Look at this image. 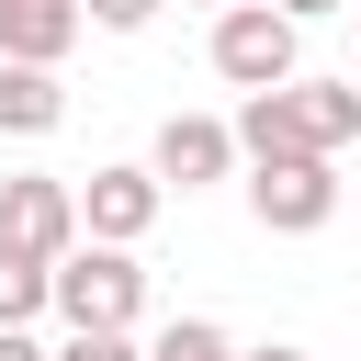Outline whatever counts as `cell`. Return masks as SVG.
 Wrapping results in <instances>:
<instances>
[{"label": "cell", "instance_id": "7c38bea8", "mask_svg": "<svg viewBox=\"0 0 361 361\" xmlns=\"http://www.w3.org/2000/svg\"><path fill=\"white\" fill-rule=\"evenodd\" d=\"M45 361H147V350H135V327H68V350H45Z\"/></svg>", "mask_w": 361, "mask_h": 361}, {"label": "cell", "instance_id": "277c9868", "mask_svg": "<svg viewBox=\"0 0 361 361\" xmlns=\"http://www.w3.org/2000/svg\"><path fill=\"white\" fill-rule=\"evenodd\" d=\"M248 214L271 237H316L338 214V169L327 158H248Z\"/></svg>", "mask_w": 361, "mask_h": 361}, {"label": "cell", "instance_id": "6da1fadb", "mask_svg": "<svg viewBox=\"0 0 361 361\" xmlns=\"http://www.w3.org/2000/svg\"><path fill=\"white\" fill-rule=\"evenodd\" d=\"M237 158H338L361 135V90L350 79H271L237 102Z\"/></svg>", "mask_w": 361, "mask_h": 361}, {"label": "cell", "instance_id": "9a60e30c", "mask_svg": "<svg viewBox=\"0 0 361 361\" xmlns=\"http://www.w3.org/2000/svg\"><path fill=\"white\" fill-rule=\"evenodd\" d=\"M271 11H293V23H316V11H338V0H271Z\"/></svg>", "mask_w": 361, "mask_h": 361}, {"label": "cell", "instance_id": "9c48e42d", "mask_svg": "<svg viewBox=\"0 0 361 361\" xmlns=\"http://www.w3.org/2000/svg\"><path fill=\"white\" fill-rule=\"evenodd\" d=\"M68 45H79V0H0V56L56 68Z\"/></svg>", "mask_w": 361, "mask_h": 361}, {"label": "cell", "instance_id": "30bf717a", "mask_svg": "<svg viewBox=\"0 0 361 361\" xmlns=\"http://www.w3.org/2000/svg\"><path fill=\"white\" fill-rule=\"evenodd\" d=\"M34 316H45V259L0 248V327H34Z\"/></svg>", "mask_w": 361, "mask_h": 361}, {"label": "cell", "instance_id": "3957f363", "mask_svg": "<svg viewBox=\"0 0 361 361\" xmlns=\"http://www.w3.org/2000/svg\"><path fill=\"white\" fill-rule=\"evenodd\" d=\"M293 11H271V0H226L214 11V79L226 90H271V79H293Z\"/></svg>", "mask_w": 361, "mask_h": 361}, {"label": "cell", "instance_id": "5bb4252c", "mask_svg": "<svg viewBox=\"0 0 361 361\" xmlns=\"http://www.w3.org/2000/svg\"><path fill=\"white\" fill-rule=\"evenodd\" d=\"M0 361H45V350H34V327H0Z\"/></svg>", "mask_w": 361, "mask_h": 361}, {"label": "cell", "instance_id": "52a82bcc", "mask_svg": "<svg viewBox=\"0 0 361 361\" xmlns=\"http://www.w3.org/2000/svg\"><path fill=\"white\" fill-rule=\"evenodd\" d=\"M147 169H158V192H203V180L237 169V135H226L214 113H169L158 147H147Z\"/></svg>", "mask_w": 361, "mask_h": 361}, {"label": "cell", "instance_id": "e0dca14e", "mask_svg": "<svg viewBox=\"0 0 361 361\" xmlns=\"http://www.w3.org/2000/svg\"><path fill=\"white\" fill-rule=\"evenodd\" d=\"M350 90H361V68H350Z\"/></svg>", "mask_w": 361, "mask_h": 361}, {"label": "cell", "instance_id": "8992f818", "mask_svg": "<svg viewBox=\"0 0 361 361\" xmlns=\"http://www.w3.org/2000/svg\"><path fill=\"white\" fill-rule=\"evenodd\" d=\"M68 203H79V237H113V248H135V237L158 226V203H169V192H158V169H90Z\"/></svg>", "mask_w": 361, "mask_h": 361}, {"label": "cell", "instance_id": "2e32d148", "mask_svg": "<svg viewBox=\"0 0 361 361\" xmlns=\"http://www.w3.org/2000/svg\"><path fill=\"white\" fill-rule=\"evenodd\" d=\"M237 361H305V350H282V338H271V350H237Z\"/></svg>", "mask_w": 361, "mask_h": 361}, {"label": "cell", "instance_id": "ba28073f", "mask_svg": "<svg viewBox=\"0 0 361 361\" xmlns=\"http://www.w3.org/2000/svg\"><path fill=\"white\" fill-rule=\"evenodd\" d=\"M68 124V90H56V68H34V56H0V135H56Z\"/></svg>", "mask_w": 361, "mask_h": 361}, {"label": "cell", "instance_id": "8fae6325", "mask_svg": "<svg viewBox=\"0 0 361 361\" xmlns=\"http://www.w3.org/2000/svg\"><path fill=\"white\" fill-rule=\"evenodd\" d=\"M147 361H237V338L214 327V316H180V327H158V350Z\"/></svg>", "mask_w": 361, "mask_h": 361}, {"label": "cell", "instance_id": "4fadbf2b", "mask_svg": "<svg viewBox=\"0 0 361 361\" xmlns=\"http://www.w3.org/2000/svg\"><path fill=\"white\" fill-rule=\"evenodd\" d=\"M79 23H102V34H147L158 0H79Z\"/></svg>", "mask_w": 361, "mask_h": 361}, {"label": "cell", "instance_id": "5b68a950", "mask_svg": "<svg viewBox=\"0 0 361 361\" xmlns=\"http://www.w3.org/2000/svg\"><path fill=\"white\" fill-rule=\"evenodd\" d=\"M79 237V203H68V180L56 169H11L0 180V248H34V259H56Z\"/></svg>", "mask_w": 361, "mask_h": 361}, {"label": "cell", "instance_id": "7a4b0ae2", "mask_svg": "<svg viewBox=\"0 0 361 361\" xmlns=\"http://www.w3.org/2000/svg\"><path fill=\"white\" fill-rule=\"evenodd\" d=\"M45 305H56L68 327H135L147 271H135V248H113V237H68V248L45 259Z\"/></svg>", "mask_w": 361, "mask_h": 361}]
</instances>
